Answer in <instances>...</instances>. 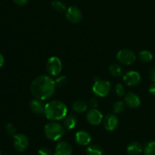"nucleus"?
<instances>
[{
    "label": "nucleus",
    "instance_id": "nucleus-20",
    "mask_svg": "<svg viewBox=\"0 0 155 155\" xmlns=\"http://www.w3.org/2000/svg\"><path fill=\"white\" fill-rule=\"evenodd\" d=\"M108 70L110 74L114 77H120L123 74L122 68L117 64H114V65H110Z\"/></svg>",
    "mask_w": 155,
    "mask_h": 155
},
{
    "label": "nucleus",
    "instance_id": "nucleus-24",
    "mask_svg": "<svg viewBox=\"0 0 155 155\" xmlns=\"http://www.w3.org/2000/svg\"><path fill=\"white\" fill-rule=\"evenodd\" d=\"M54 81H55L56 86L62 88V87H64L68 84V79L66 76L61 75V76H59V77H58L57 78L54 80Z\"/></svg>",
    "mask_w": 155,
    "mask_h": 155
},
{
    "label": "nucleus",
    "instance_id": "nucleus-27",
    "mask_svg": "<svg viewBox=\"0 0 155 155\" xmlns=\"http://www.w3.org/2000/svg\"><path fill=\"white\" fill-rule=\"evenodd\" d=\"M5 131L8 135L15 136L16 135V129L12 123H7L5 125Z\"/></svg>",
    "mask_w": 155,
    "mask_h": 155
},
{
    "label": "nucleus",
    "instance_id": "nucleus-9",
    "mask_svg": "<svg viewBox=\"0 0 155 155\" xmlns=\"http://www.w3.org/2000/svg\"><path fill=\"white\" fill-rule=\"evenodd\" d=\"M86 120L92 126H98L103 121V115L98 109L92 108L86 114Z\"/></svg>",
    "mask_w": 155,
    "mask_h": 155
},
{
    "label": "nucleus",
    "instance_id": "nucleus-25",
    "mask_svg": "<svg viewBox=\"0 0 155 155\" xmlns=\"http://www.w3.org/2000/svg\"><path fill=\"white\" fill-rule=\"evenodd\" d=\"M125 109V103L123 101H117L114 104L113 110L114 113H120Z\"/></svg>",
    "mask_w": 155,
    "mask_h": 155
},
{
    "label": "nucleus",
    "instance_id": "nucleus-19",
    "mask_svg": "<svg viewBox=\"0 0 155 155\" xmlns=\"http://www.w3.org/2000/svg\"><path fill=\"white\" fill-rule=\"evenodd\" d=\"M86 154L87 155H102L103 150L101 146L98 144H91L86 148Z\"/></svg>",
    "mask_w": 155,
    "mask_h": 155
},
{
    "label": "nucleus",
    "instance_id": "nucleus-26",
    "mask_svg": "<svg viewBox=\"0 0 155 155\" xmlns=\"http://www.w3.org/2000/svg\"><path fill=\"white\" fill-rule=\"evenodd\" d=\"M115 93L119 97L125 95V88L121 84H117L115 86Z\"/></svg>",
    "mask_w": 155,
    "mask_h": 155
},
{
    "label": "nucleus",
    "instance_id": "nucleus-7",
    "mask_svg": "<svg viewBox=\"0 0 155 155\" xmlns=\"http://www.w3.org/2000/svg\"><path fill=\"white\" fill-rule=\"evenodd\" d=\"M13 144L18 151L24 152L28 147L29 139L24 134L17 133L15 136H13Z\"/></svg>",
    "mask_w": 155,
    "mask_h": 155
},
{
    "label": "nucleus",
    "instance_id": "nucleus-5",
    "mask_svg": "<svg viewBox=\"0 0 155 155\" xmlns=\"http://www.w3.org/2000/svg\"><path fill=\"white\" fill-rule=\"evenodd\" d=\"M117 59L123 65H130L136 61V56L133 50L129 49H123L118 51L117 54Z\"/></svg>",
    "mask_w": 155,
    "mask_h": 155
},
{
    "label": "nucleus",
    "instance_id": "nucleus-18",
    "mask_svg": "<svg viewBox=\"0 0 155 155\" xmlns=\"http://www.w3.org/2000/svg\"><path fill=\"white\" fill-rule=\"evenodd\" d=\"M72 108L77 113H83L87 109V104L83 100H76L72 105Z\"/></svg>",
    "mask_w": 155,
    "mask_h": 155
},
{
    "label": "nucleus",
    "instance_id": "nucleus-12",
    "mask_svg": "<svg viewBox=\"0 0 155 155\" xmlns=\"http://www.w3.org/2000/svg\"><path fill=\"white\" fill-rule=\"evenodd\" d=\"M92 137L90 134L84 130H80L76 133L75 141L77 144L80 146H87L91 142Z\"/></svg>",
    "mask_w": 155,
    "mask_h": 155
},
{
    "label": "nucleus",
    "instance_id": "nucleus-3",
    "mask_svg": "<svg viewBox=\"0 0 155 155\" xmlns=\"http://www.w3.org/2000/svg\"><path fill=\"white\" fill-rule=\"evenodd\" d=\"M44 132L48 139L55 141L64 136V127L57 122L51 121L45 125L44 128Z\"/></svg>",
    "mask_w": 155,
    "mask_h": 155
},
{
    "label": "nucleus",
    "instance_id": "nucleus-21",
    "mask_svg": "<svg viewBox=\"0 0 155 155\" xmlns=\"http://www.w3.org/2000/svg\"><path fill=\"white\" fill-rule=\"evenodd\" d=\"M139 57L140 60L143 62H151L153 59V55L148 50H142L139 53Z\"/></svg>",
    "mask_w": 155,
    "mask_h": 155
},
{
    "label": "nucleus",
    "instance_id": "nucleus-8",
    "mask_svg": "<svg viewBox=\"0 0 155 155\" xmlns=\"http://www.w3.org/2000/svg\"><path fill=\"white\" fill-rule=\"evenodd\" d=\"M66 18L72 24H78L83 19V14L77 7L71 6L66 11Z\"/></svg>",
    "mask_w": 155,
    "mask_h": 155
},
{
    "label": "nucleus",
    "instance_id": "nucleus-34",
    "mask_svg": "<svg viewBox=\"0 0 155 155\" xmlns=\"http://www.w3.org/2000/svg\"><path fill=\"white\" fill-rule=\"evenodd\" d=\"M0 155H3L2 153V150H0Z\"/></svg>",
    "mask_w": 155,
    "mask_h": 155
},
{
    "label": "nucleus",
    "instance_id": "nucleus-10",
    "mask_svg": "<svg viewBox=\"0 0 155 155\" xmlns=\"http://www.w3.org/2000/svg\"><path fill=\"white\" fill-rule=\"evenodd\" d=\"M118 123H119L118 118L115 114H107L103 119V126L106 130L109 132L115 130L117 127Z\"/></svg>",
    "mask_w": 155,
    "mask_h": 155
},
{
    "label": "nucleus",
    "instance_id": "nucleus-31",
    "mask_svg": "<svg viewBox=\"0 0 155 155\" xmlns=\"http://www.w3.org/2000/svg\"><path fill=\"white\" fill-rule=\"evenodd\" d=\"M148 91H149L150 94L155 96V82H153V83L150 85Z\"/></svg>",
    "mask_w": 155,
    "mask_h": 155
},
{
    "label": "nucleus",
    "instance_id": "nucleus-30",
    "mask_svg": "<svg viewBox=\"0 0 155 155\" xmlns=\"http://www.w3.org/2000/svg\"><path fill=\"white\" fill-rule=\"evenodd\" d=\"M15 2V4H17L18 5L23 6L25 5L27 2H28V0H13Z\"/></svg>",
    "mask_w": 155,
    "mask_h": 155
},
{
    "label": "nucleus",
    "instance_id": "nucleus-17",
    "mask_svg": "<svg viewBox=\"0 0 155 155\" xmlns=\"http://www.w3.org/2000/svg\"><path fill=\"white\" fill-rule=\"evenodd\" d=\"M77 118L74 115H68L64 119V127L65 129L71 130V129H74L77 124Z\"/></svg>",
    "mask_w": 155,
    "mask_h": 155
},
{
    "label": "nucleus",
    "instance_id": "nucleus-11",
    "mask_svg": "<svg viewBox=\"0 0 155 155\" xmlns=\"http://www.w3.org/2000/svg\"><path fill=\"white\" fill-rule=\"evenodd\" d=\"M124 81L128 86H136L141 81V75L138 71H130L124 76Z\"/></svg>",
    "mask_w": 155,
    "mask_h": 155
},
{
    "label": "nucleus",
    "instance_id": "nucleus-13",
    "mask_svg": "<svg viewBox=\"0 0 155 155\" xmlns=\"http://www.w3.org/2000/svg\"><path fill=\"white\" fill-rule=\"evenodd\" d=\"M124 102L129 107L133 108V109L139 107L141 104L140 98L134 92H129L127 94H125Z\"/></svg>",
    "mask_w": 155,
    "mask_h": 155
},
{
    "label": "nucleus",
    "instance_id": "nucleus-23",
    "mask_svg": "<svg viewBox=\"0 0 155 155\" xmlns=\"http://www.w3.org/2000/svg\"><path fill=\"white\" fill-rule=\"evenodd\" d=\"M145 155H155V141H151L146 144L144 149Z\"/></svg>",
    "mask_w": 155,
    "mask_h": 155
},
{
    "label": "nucleus",
    "instance_id": "nucleus-22",
    "mask_svg": "<svg viewBox=\"0 0 155 155\" xmlns=\"http://www.w3.org/2000/svg\"><path fill=\"white\" fill-rule=\"evenodd\" d=\"M51 5L56 12H61L66 10V5L64 3L59 0H54V1L51 2Z\"/></svg>",
    "mask_w": 155,
    "mask_h": 155
},
{
    "label": "nucleus",
    "instance_id": "nucleus-14",
    "mask_svg": "<svg viewBox=\"0 0 155 155\" xmlns=\"http://www.w3.org/2000/svg\"><path fill=\"white\" fill-rule=\"evenodd\" d=\"M73 149L71 144L67 141H60L56 145L54 155H72Z\"/></svg>",
    "mask_w": 155,
    "mask_h": 155
},
{
    "label": "nucleus",
    "instance_id": "nucleus-4",
    "mask_svg": "<svg viewBox=\"0 0 155 155\" xmlns=\"http://www.w3.org/2000/svg\"><path fill=\"white\" fill-rule=\"evenodd\" d=\"M111 90V84L108 81L98 79L95 81L92 86V91L95 95L101 97H104L110 93Z\"/></svg>",
    "mask_w": 155,
    "mask_h": 155
},
{
    "label": "nucleus",
    "instance_id": "nucleus-15",
    "mask_svg": "<svg viewBox=\"0 0 155 155\" xmlns=\"http://www.w3.org/2000/svg\"><path fill=\"white\" fill-rule=\"evenodd\" d=\"M45 106L42 100H39L38 99H34L31 100L30 103V109L32 112H34L36 115H43L45 113Z\"/></svg>",
    "mask_w": 155,
    "mask_h": 155
},
{
    "label": "nucleus",
    "instance_id": "nucleus-35",
    "mask_svg": "<svg viewBox=\"0 0 155 155\" xmlns=\"http://www.w3.org/2000/svg\"><path fill=\"white\" fill-rule=\"evenodd\" d=\"M5 155H8V154H5Z\"/></svg>",
    "mask_w": 155,
    "mask_h": 155
},
{
    "label": "nucleus",
    "instance_id": "nucleus-1",
    "mask_svg": "<svg viewBox=\"0 0 155 155\" xmlns=\"http://www.w3.org/2000/svg\"><path fill=\"white\" fill-rule=\"evenodd\" d=\"M55 81L48 75L38 76L30 84V92L33 97L39 100H47L51 98L55 91Z\"/></svg>",
    "mask_w": 155,
    "mask_h": 155
},
{
    "label": "nucleus",
    "instance_id": "nucleus-6",
    "mask_svg": "<svg viewBox=\"0 0 155 155\" xmlns=\"http://www.w3.org/2000/svg\"><path fill=\"white\" fill-rule=\"evenodd\" d=\"M46 68L50 75L58 76L62 70L61 61L57 56H51L47 61Z\"/></svg>",
    "mask_w": 155,
    "mask_h": 155
},
{
    "label": "nucleus",
    "instance_id": "nucleus-29",
    "mask_svg": "<svg viewBox=\"0 0 155 155\" xmlns=\"http://www.w3.org/2000/svg\"><path fill=\"white\" fill-rule=\"evenodd\" d=\"M89 105L92 108H96L98 105V100L96 98H92L89 100Z\"/></svg>",
    "mask_w": 155,
    "mask_h": 155
},
{
    "label": "nucleus",
    "instance_id": "nucleus-16",
    "mask_svg": "<svg viewBox=\"0 0 155 155\" xmlns=\"http://www.w3.org/2000/svg\"><path fill=\"white\" fill-rule=\"evenodd\" d=\"M127 150L130 155H139L143 151V147L140 143L133 141L127 146Z\"/></svg>",
    "mask_w": 155,
    "mask_h": 155
},
{
    "label": "nucleus",
    "instance_id": "nucleus-32",
    "mask_svg": "<svg viewBox=\"0 0 155 155\" xmlns=\"http://www.w3.org/2000/svg\"><path fill=\"white\" fill-rule=\"evenodd\" d=\"M150 79L152 82H155V67L151 69V73H150Z\"/></svg>",
    "mask_w": 155,
    "mask_h": 155
},
{
    "label": "nucleus",
    "instance_id": "nucleus-33",
    "mask_svg": "<svg viewBox=\"0 0 155 155\" xmlns=\"http://www.w3.org/2000/svg\"><path fill=\"white\" fill-rule=\"evenodd\" d=\"M4 63H5V57L4 56L0 53V68H2V67L3 66Z\"/></svg>",
    "mask_w": 155,
    "mask_h": 155
},
{
    "label": "nucleus",
    "instance_id": "nucleus-2",
    "mask_svg": "<svg viewBox=\"0 0 155 155\" xmlns=\"http://www.w3.org/2000/svg\"><path fill=\"white\" fill-rule=\"evenodd\" d=\"M68 107L66 104L59 100H52L48 102L45 106V113L48 120L51 121H59L64 119L67 116Z\"/></svg>",
    "mask_w": 155,
    "mask_h": 155
},
{
    "label": "nucleus",
    "instance_id": "nucleus-28",
    "mask_svg": "<svg viewBox=\"0 0 155 155\" xmlns=\"http://www.w3.org/2000/svg\"><path fill=\"white\" fill-rule=\"evenodd\" d=\"M39 155H54V153L46 147H42L38 150Z\"/></svg>",
    "mask_w": 155,
    "mask_h": 155
}]
</instances>
